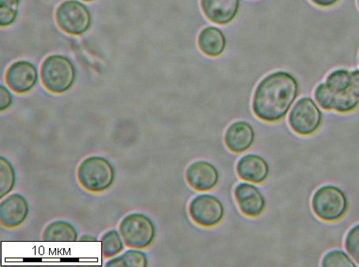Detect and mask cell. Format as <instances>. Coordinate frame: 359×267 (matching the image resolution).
Returning a JSON list of instances; mask_svg holds the SVG:
<instances>
[{
    "label": "cell",
    "instance_id": "cell-1",
    "mask_svg": "<svg viewBox=\"0 0 359 267\" xmlns=\"http://www.w3.org/2000/svg\"><path fill=\"white\" fill-rule=\"evenodd\" d=\"M299 85L292 74L277 71L264 78L252 99L253 113L267 122L282 120L299 96Z\"/></svg>",
    "mask_w": 359,
    "mask_h": 267
},
{
    "label": "cell",
    "instance_id": "cell-2",
    "mask_svg": "<svg viewBox=\"0 0 359 267\" xmlns=\"http://www.w3.org/2000/svg\"><path fill=\"white\" fill-rule=\"evenodd\" d=\"M316 101L326 110L349 113L359 105V71L339 69L327 77L314 92Z\"/></svg>",
    "mask_w": 359,
    "mask_h": 267
},
{
    "label": "cell",
    "instance_id": "cell-3",
    "mask_svg": "<svg viewBox=\"0 0 359 267\" xmlns=\"http://www.w3.org/2000/svg\"><path fill=\"white\" fill-rule=\"evenodd\" d=\"M116 178L114 167L104 157L94 155L80 163L77 171L79 183L91 194H102L112 187Z\"/></svg>",
    "mask_w": 359,
    "mask_h": 267
},
{
    "label": "cell",
    "instance_id": "cell-4",
    "mask_svg": "<svg viewBox=\"0 0 359 267\" xmlns=\"http://www.w3.org/2000/svg\"><path fill=\"white\" fill-rule=\"evenodd\" d=\"M119 231L125 245L133 250H145L156 237V227L149 217L141 213L129 214L122 219Z\"/></svg>",
    "mask_w": 359,
    "mask_h": 267
},
{
    "label": "cell",
    "instance_id": "cell-5",
    "mask_svg": "<svg viewBox=\"0 0 359 267\" xmlns=\"http://www.w3.org/2000/svg\"><path fill=\"white\" fill-rule=\"evenodd\" d=\"M313 212L325 222L341 219L348 209V201L344 192L336 186L325 185L315 192L312 199Z\"/></svg>",
    "mask_w": 359,
    "mask_h": 267
},
{
    "label": "cell",
    "instance_id": "cell-6",
    "mask_svg": "<svg viewBox=\"0 0 359 267\" xmlns=\"http://www.w3.org/2000/svg\"><path fill=\"white\" fill-rule=\"evenodd\" d=\"M41 77L48 91L61 94L72 88L76 79V70L67 58L52 55L43 63Z\"/></svg>",
    "mask_w": 359,
    "mask_h": 267
},
{
    "label": "cell",
    "instance_id": "cell-7",
    "mask_svg": "<svg viewBox=\"0 0 359 267\" xmlns=\"http://www.w3.org/2000/svg\"><path fill=\"white\" fill-rule=\"evenodd\" d=\"M322 123V113L311 98H302L289 115V124L296 134L309 136L317 132Z\"/></svg>",
    "mask_w": 359,
    "mask_h": 267
},
{
    "label": "cell",
    "instance_id": "cell-8",
    "mask_svg": "<svg viewBox=\"0 0 359 267\" xmlns=\"http://www.w3.org/2000/svg\"><path fill=\"white\" fill-rule=\"evenodd\" d=\"M58 26L72 35H81L90 27L91 16L86 6L75 0L62 3L57 10Z\"/></svg>",
    "mask_w": 359,
    "mask_h": 267
},
{
    "label": "cell",
    "instance_id": "cell-9",
    "mask_svg": "<svg viewBox=\"0 0 359 267\" xmlns=\"http://www.w3.org/2000/svg\"><path fill=\"white\" fill-rule=\"evenodd\" d=\"M189 210L191 219L203 227L217 226L224 216V205L212 195L197 196L190 203Z\"/></svg>",
    "mask_w": 359,
    "mask_h": 267
},
{
    "label": "cell",
    "instance_id": "cell-10",
    "mask_svg": "<svg viewBox=\"0 0 359 267\" xmlns=\"http://www.w3.org/2000/svg\"><path fill=\"white\" fill-rule=\"evenodd\" d=\"M29 206L26 198L21 194H12L1 202L0 222L7 229L20 227L26 222Z\"/></svg>",
    "mask_w": 359,
    "mask_h": 267
},
{
    "label": "cell",
    "instance_id": "cell-11",
    "mask_svg": "<svg viewBox=\"0 0 359 267\" xmlns=\"http://www.w3.org/2000/svg\"><path fill=\"white\" fill-rule=\"evenodd\" d=\"M6 82L12 90L24 94L32 89L38 82V71L29 62H17L6 74Z\"/></svg>",
    "mask_w": 359,
    "mask_h": 267
},
{
    "label": "cell",
    "instance_id": "cell-12",
    "mask_svg": "<svg viewBox=\"0 0 359 267\" xmlns=\"http://www.w3.org/2000/svg\"><path fill=\"white\" fill-rule=\"evenodd\" d=\"M234 196L241 212L246 216L256 218L263 213L266 207L265 199L255 186L241 183L235 188Z\"/></svg>",
    "mask_w": 359,
    "mask_h": 267
},
{
    "label": "cell",
    "instance_id": "cell-13",
    "mask_svg": "<svg viewBox=\"0 0 359 267\" xmlns=\"http://www.w3.org/2000/svg\"><path fill=\"white\" fill-rule=\"evenodd\" d=\"M187 180L191 188L206 192L213 189L217 185L219 173L212 164L200 161L188 167Z\"/></svg>",
    "mask_w": 359,
    "mask_h": 267
},
{
    "label": "cell",
    "instance_id": "cell-14",
    "mask_svg": "<svg viewBox=\"0 0 359 267\" xmlns=\"http://www.w3.org/2000/svg\"><path fill=\"white\" fill-rule=\"evenodd\" d=\"M201 3L204 15L218 24L231 22L240 8V0H201Z\"/></svg>",
    "mask_w": 359,
    "mask_h": 267
},
{
    "label": "cell",
    "instance_id": "cell-15",
    "mask_svg": "<svg viewBox=\"0 0 359 267\" xmlns=\"http://www.w3.org/2000/svg\"><path fill=\"white\" fill-rule=\"evenodd\" d=\"M255 139L252 127L245 122H236L226 130V147L234 153H243L250 149Z\"/></svg>",
    "mask_w": 359,
    "mask_h": 267
},
{
    "label": "cell",
    "instance_id": "cell-16",
    "mask_svg": "<svg viewBox=\"0 0 359 267\" xmlns=\"http://www.w3.org/2000/svg\"><path fill=\"white\" fill-rule=\"evenodd\" d=\"M237 172L239 177L245 181L259 184L268 178L269 166L259 155L248 154L239 160Z\"/></svg>",
    "mask_w": 359,
    "mask_h": 267
},
{
    "label": "cell",
    "instance_id": "cell-17",
    "mask_svg": "<svg viewBox=\"0 0 359 267\" xmlns=\"http://www.w3.org/2000/svg\"><path fill=\"white\" fill-rule=\"evenodd\" d=\"M198 45L203 54L210 57H218L226 48V37L218 28L207 27L198 37Z\"/></svg>",
    "mask_w": 359,
    "mask_h": 267
},
{
    "label": "cell",
    "instance_id": "cell-18",
    "mask_svg": "<svg viewBox=\"0 0 359 267\" xmlns=\"http://www.w3.org/2000/svg\"><path fill=\"white\" fill-rule=\"evenodd\" d=\"M78 232L70 222L58 220L48 225L43 232L42 240L45 241H76Z\"/></svg>",
    "mask_w": 359,
    "mask_h": 267
},
{
    "label": "cell",
    "instance_id": "cell-19",
    "mask_svg": "<svg viewBox=\"0 0 359 267\" xmlns=\"http://www.w3.org/2000/svg\"><path fill=\"white\" fill-rule=\"evenodd\" d=\"M148 264L144 252L138 250H129L107 263V267H146Z\"/></svg>",
    "mask_w": 359,
    "mask_h": 267
},
{
    "label": "cell",
    "instance_id": "cell-20",
    "mask_svg": "<svg viewBox=\"0 0 359 267\" xmlns=\"http://www.w3.org/2000/svg\"><path fill=\"white\" fill-rule=\"evenodd\" d=\"M16 184V173L13 165L4 157L0 158V198L8 196Z\"/></svg>",
    "mask_w": 359,
    "mask_h": 267
},
{
    "label": "cell",
    "instance_id": "cell-21",
    "mask_svg": "<svg viewBox=\"0 0 359 267\" xmlns=\"http://www.w3.org/2000/svg\"><path fill=\"white\" fill-rule=\"evenodd\" d=\"M121 235L115 229L105 233L102 238V252L104 259H111L123 251Z\"/></svg>",
    "mask_w": 359,
    "mask_h": 267
},
{
    "label": "cell",
    "instance_id": "cell-22",
    "mask_svg": "<svg viewBox=\"0 0 359 267\" xmlns=\"http://www.w3.org/2000/svg\"><path fill=\"white\" fill-rule=\"evenodd\" d=\"M20 0H0V24L8 27L13 24L18 16Z\"/></svg>",
    "mask_w": 359,
    "mask_h": 267
},
{
    "label": "cell",
    "instance_id": "cell-23",
    "mask_svg": "<svg viewBox=\"0 0 359 267\" xmlns=\"http://www.w3.org/2000/svg\"><path fill=\"white\" fill-rule=\"evenodd\" d=\"M322 266L325 267H355L351 259L343 251L334 250L327 252L322 260Z\"/></svg>",
    "mask_w": 359,
    "mask_h": 267
},
{
    "label": "cell",
    "instance_id": "cell-24",
    "mask_svg": "<svg viewBox=\"0 0 359 267\" xmlns=\"http://www.w3.org/2000/svg\"><path fill=\"white\" fill-rule=\"evenodd\" d=\"M345 247L351 258L359 264V224L351 228L346 234Z\"/></svg>",
    "mask_w": 359,
    "mask_h": 267
},
{
    "label": "cell",
    "instance_id": "cell-25",
    "mask_svg": "<svg viewBox=\"0 0 359 267\" xmlns=\"http://www.w3.org/2000/svg\"><path fill=\"white\" fill-rule=\"evenodd\" d=\"M0 101H1V105H0V109H1V111L4 110H7L11 107V105L12 104V96L11 94V92L5 88V87L1 86L0 87Z\"/></svg>",
    "mask_w": 359,
    "mask_h": 267
},
{
    "label": "cell",
    "instance_id": "cell-26",
    "mask_svg": "<svg viewBox=\"0 0 359 267\" xmlns=\"http://www.w3.org/2000/svg\"><path fill=\"white\" fill-rule=\"evenodd\" d=\"M311 1L322 8H330L337 4L339 0H311Z\"/></svg>",
    "mask_w": 359,
    "mask_h": 267
},
{
    "label": "cell",
    "instance_id": "cell-27",
    "mask_svg": "<svg viewBox=\"0 0 359 267\" xmlns=\"http://www.w3.org/2000/svg\"><path fill=\"white\" fill-rule=\"evenodd\" d=\"M84 1H86V2H91V1H94V0H84Z\"/></svg>",
    "mask_w": 359,
    "mask_h": 267
},
{
    "label": "cell",
    "instance_id": "cell-28",
    "mask_svg": "<svg viewBox=\"0 0 359 267\" xmlns=\"http://www.w3.org/2000/svg\"><path fill=\"white\" fill-rule=\"evenodd\" d=\"M358 7H359V0H358Z\"/></svg>",
    "mask_w": 359,
    "mask_h": 267
}]
</instances>
